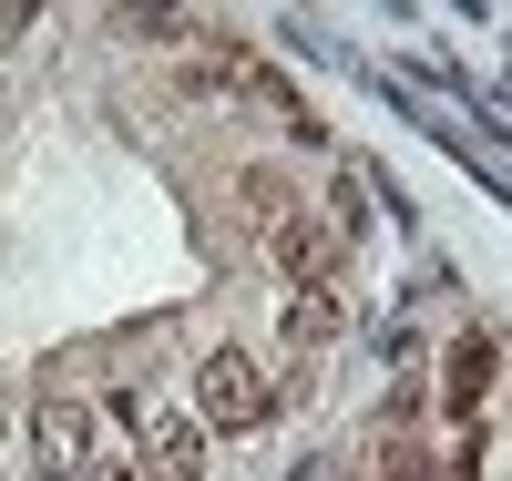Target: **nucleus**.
Segmentation results:
<instances>
[{
  "label": "nucleus",
  "mask_w": 512,
  "mask_h": 481,
  "mask_svg": "<svg viewBox=\"0 0 512 481\" xmlns=\"http://www.w3.org/2000/svg\"><path fill=\"white\" fill-rule=\"evenodd\" d=\"M267 410H277V389L246 348H216L195 369V430H267Z\"/></svg>",
  "instance_id": "nucleus-1"
},
{
  "label": "nucleus",
  "mask_w": 512,
  "mask_h": 481,
  "mask_svg": "<svg viewBox=\"0 0 512 481\" xmlns=\"http://www.w3.org/2000/svg\"><path fill=\"white\" fill-rule=\"evenodd\" d=\"M267 256H277V277L287 287H338V267H349V236H338L328 226V215H277V226H267Z\"/></svg>",
  "instance_id": "nucleus-2"
},
{
  "label": "nucleus",
  "mask_w": 512,
  "mask_h": 481,
  "mask_svg": "<svg viewBox=\"0 0 512 481\" xmlns=\"http://www.w3.org/2000/svg\"><path fill=\"white\" fill-rule=\"evenodd\" d=\"M31 461L41 471H93V410H82V400H41L31 410Z\"/></svg>",
  "instance_id": "nucleus-3"
},
{
  "label": "nucleus",
  "mask_w": 512,
  "mask_h": 481,
  "mask_svg": "<svg viewBox=\"0 0 512 481\" xmlns=\"http://www.w3.org/2000/svg\"><path fill=\"white\" fill-rule=\"evenodd\" d=\"M144 481H205V430L195 420H144Z\"/></svg>",
  "instance_id": "nucleus-4"
},
{
  "label": "nucleus",
  "mask_w": 512,
  "mask_h": 481,
  "mask_svg": "<svg viewBox=\"0 0 512 481\" xmlns=\"http://www.w3.org/2000/svg\"><path fill=\"white\" fill-rule=\"evenodd\" d=\"M338 328H349V308H338V287H297V297H287V338H297V348H328Z\"/></svg>",
  "instance_id": "nucleus-5"
},
{
  "label": "nucleus",
  "mask_w": 512,
  "mask_h": 481,
  "mask_svg": "<svg viewBox=\"0 0 512 481\" xmlns=\"http://www.w3.org/2000/svg\"><path fill=\"white\" fill-rule=\"evenodd\" d=\"M482 369H492V348L472 338V348H461V359H451V400H461V410H472V389H482Z\"/></svg>",
  "instance_id": "nucleus-6"
},
{
  "label": "nucleus",
  "mask_w": 512,
  "mask_h": 481,
  "mask_svg": "<svg viewBox=\"0 0 512 481\" xmlns=\"http://www.w3.org/2000/svg\"><path fill=\"white\" fill-rule=\"evenodd\" d=\"M369 481H431V461H420L410 441H390V451H379V471H369Z\"/></svg>",
  "instance_id": "nucleus-7"
},
{
  "label": "nucleus",
  "mask_w": 512,
  "mask_h": 481,
  "mask_svg": "<svg viewBox=\"0 0 512 481\" xmlns=\"http://www.w3.org/2000/svg\"><path fill=\"white\" fill-rule=\"evenodd\" d=\"M82 481H144L134 461H93V471H82Z\"/></svg>",
  "instance_id": "nucleus-8"
}]
</instances>
